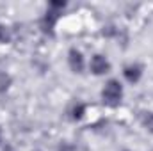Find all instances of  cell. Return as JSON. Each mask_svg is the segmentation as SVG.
<instances>
[{
    "mask_svg": "<svg viewBox=\"0 0 153 151\" xmlns=\"http://www.w3.org/2000/svg\"><path fill=\"white\" fill-rule=\"evenodd\" d=\"M89 68H91V71L94 75H105V73H109L111 64H109V61L103 55H94L91 59V62H89Z\"/></svg>",
    "mask_w": 153,
    "mask_h": 151,
    "instance_id": "cell-2",
    "label": "cell"
},
{
    "mask_svg": "<svg viewBox=\"0 0 153 151\" xmlns=\"http://www.w3.org/2000/svg\"><path fill=\"white\" fill-rule=\"evenodd\" d=\"M11 84V78L5 75V73H0V91H5Z\"/></svg>",
    "mask_w": 153,
    "mask_h": 151,
    "instance_id": "cell-7",
    "label": "cell"
},
{
    "mask_svg": "<svg viewBox=\"0 0 153 151\" xmlns=\"http://www.w3.org/2000/svg\"><path fill=\"white\" fill-rule=\"evenodd\" d=\"M68 62H70V68H71L75 73H80V71L84 70V57H82V53H80L76 48H71V50H70Z\"/></svg>",
    "mask_w": 153,
    "mask_h": 151,
    "instance_id": "cell-3",
    "label": "cell"
},
{
    "mask_svg": "<svg viewBox=\"0 0 153 151\" xmlns=\"http://www.w3.org/2000/svg\"><path fill=\"white\" fill-rule=\"evenodd\" d=\"M143 124L146 126V130L153 132V112H146L143 117Z\"/></svg>",
    "mask_w": 153,
    "mask_h": 151,
    "instance_id": "cell-5",
    "label": "cell"
},
{
    "mask_svg": "<svg viewBox=\"0 0 153 151\" xmlns=\"http://www.w3.org/2000/svg\"><path fill=\"white\" fill-rule=\"evenodd\" d=\"M7 41V34H5V30L0 27V43H5Z\"/></svg>",
    "mask_w": 153,
    "mask_h": 151,
    "instance_id": "cell-8",
    "label": "cell"
},
{
    "mask_svg": "<svg viewBox=\"0 0 153 151\" xmlns=\"http://www.w3.org/2000/svg\"><path fill=\"white\" fill-rule=\"evenodd\" d=\"M0 141H2V135H0Z\"/></svg>",
    "mask_w": 153,
    "mask_h": 151,
    "instance_id": "cell-10",
    "label": "cell"
},
{
    "mask_svg": "<svg viewBox=\"0 0 153 151\" xmlns=\"http://www.w3.org/2000/svg\"><path fill=\"white\" fill-rule=\"evenodd\" d=\"M4 151H14V148H13V146H9V144H7V146H5V148H4Z\"/></svg>",
    "mask_w": 153,
    "mask_h": 151,
    "instance_id": "cell-9",
    "label": "cell"
},
{
    "mask_svg": "<svg viewBox=\"0 0 153 151\" xmlns=\"http://www.w3.org/2000/svg\"><path fill=\"white\" fill-rule=\"evenodd\" d=\"M84 112H85V105L84 103H76L73 107V119H80L84 115Z\"/></svg>",
    "mask_w": 153,
    "mask_h": 151,
    "instance_id": "cell-6",
    "label": "cell"
},
{
    "mask_svg": "<svg viewBox=\"0 0 153 151\" xmlns=\"http://www.w3.org/2000/svg\"><path fill=\"white\" fill-rule=\"evenodd\" d=\"M121 96H123V87L117 80H109L102 91V98L107 105H117L121 101Z\"/></svg>",
    "mask_w": 153,
    "mask_h": 151,
    "instance_id": "cell-1",
    "label": "cell"
},
{
    "mask_svg": "<svg viewBox=\"0 0 153 151\" xmlns=\"http://www.w3.org/2000/svg\"><path fill=\"white\" fill-rule=\"evenodd\" d=\"M123 75H125V78H126L130 84H137L139 78H141V75H143V70H141V66H137V64H130V66H126V68L123 70Z\"/></svg>",
    "mask_w": 153,
    "mask_h": 151,
    "instance_id": "cell-4",
    "label": "cell"
}]
</instances>
